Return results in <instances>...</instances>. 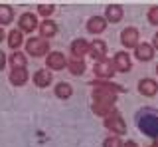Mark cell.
I'll return each mask as SVG.
<instances>
[{"label": "cell", "instance_id": "obj_1", "mask_svg": "<svg viewBox=\"0 0 158 147\" xmlns=\"http://www.w3.org/2000/svg\"><path fill=\"white\" fill-rule=\"evenodd\" d=\"M135 125L142 135L150 137V139H158V107H140L135 114Z\"/></svg>", "mask_w": 158, "mask_h": 147}, {"label": "cell", "instance_id": "obj_2", "mask_svg": "<svg viewBox=\"0 0 158 147\" xmlns=\"http://www.w3.org/2000/svg\"><path fill=\"white\" fill-rule=\"evenodd\" d=\"M26 52L32 58H42L46 54H49V44L44 38H30L26 42Z\"/></svg>", "mask_w": 158, "mask_h": 147}, {"label": "cell", "instance_id": "obj_3", "mask_svg": "<svg viewBox=\"0 0 158 147\" xmlns=\"http://www.w3.org/2000/svg\"><path fill=\"white\" fill-rule=\"evenodd\" d=\"M36 28H40V24H38V16L34 12H24L18 18V30L22 34H32Z\"/></svg>", "mask_w": 158, "mask_h": 147}, {"label": "cell", "instance_id": "obj_4", "mask_svg": "<svg viewBox=\"0 0 158 147\" xmlns=\"http://www.w3.org/2000/svg\"><path fill=\"white\" fill-rule=\"evenodd\" d=\"M46 68L49 72H61L67 68V60L61 52H49L46 56Z\"/></svg>", "mask_w": 158, "mask_h": 147}, {"label": "cell", "instance_id": "obj_5", "mask_svg": "<svg viewBox=\"0 0 158 147\" xmlns=\"http://www.w3.org/2000/svg\"><path fill=\"white\" fill-rule=\"evenodd\" d=\"M138 38H140V34H138V30H136L135 26H128V28H125V30L121 32V44L125 48H128V50H131V48L135 50L138 44H140V42H138Z\"/></svg>", "mask_w": 158, "mask_h": 147}, {"label": "cell", "instance_id": "obj_6", "mask_svg": "<svg viewBox=\"0 0 158 147\" xmlns=\"http://www.w3.org/2000/svg\"><path fill=\"white\" fill-rule=\"evenodd\" d=\"M113 66H115V72L127 74L132 70V60L128 56V52H117L115 58H113Z\"/></svg>", "mask_w": 158, "mask_h": 147}, {"label": "cell", "instance_id": "obj_7", "mask_svg": "<svg viewBox=\"0 0 158 147\" xmlns=\"http://www.w3.org/2000/svg\"><path fill=\"white\" fill-rule=\"evenodd\" d=\"M107 44L103 40H93L91 44H89V56L93 58L95 62H101V60H107Z\"/></svg>", "mask_w": 158, "mask_h": 147}, {"label": "cell", "instance_id": "obj_8", "mask_svg": "<svg viewBox=\"0 0 158 147\" xmlns=\"http://www.w3.org/2000/svg\"><path fill=\"white\" fill-rule=\"evenodd\" d=\"M154 48H152V44L148 42H140L138 46L135 48V58L138 62H152L154 60Z\"/></svg>", "mask_w": 158, "mask_h": 147}, {"label": "cell", "instance_id": "obj_9", "mask_svg": "<svg viewBox=\"0 0 158 147\" xmlns=\"http://www.w3.org/2000/svg\"><path fill=\"white\" fill-rule=\"evenodd\" d=\"M93 72H95L97 78H109L115 76V66H113V60H101V62H95V68H93Z\"/></svg>", "mask_w": 158, "mask_h": 147}, {"label": "cell", "instance_id": "obj_10", "mask_svg": "<svg viewBox=\"0 0 158 147\" xmlns=\"http://www.w3.org/2000/svg\"><path fill=\"white\" fill-rule=\"evenodd\" d=\"M138 94L144 96V97H154L158 94L156 80H152V78H142V80L138 82Z\"/></svg>", "mask_w": 158, "mask_h": 147}, {"label": "cell", "instance_id": "obj_11", "mask_svg": "<svg viewBox=\"0 0 158 147\" xmlns=\"http://www.w3.org/2000/svg\"><path fill=\"white\" fill-rule=\"evenodd\" d=\"M123 16H125V10H123L121 4H107V8H105V20H107V24L109 22H111V24H118L123 20Z\"/></svg>", "mask_w": 158, "mask_h": 147}, {"label": "cell", "instance_id": "obj_12", "mask_svg": "<svg viewBox=\"0 0 158 147\" xmlns=\"http://www.w3.org/2000/svg\"><path fill=\"white\" fill-rule=\"evenodd\" d=\"M107 30V20L105 16H91L87 20V32L93 34V36H99Z\"/></svg>", "mask_w": 158, "mask_h": 147}, {"label": "cell", "instance_id": "obj_13", "mask_svg": "<svg viewBox=\"0 0 158 147\" xmlns=\"http://www.w3.org/2000/svg\"><path fill=\"white\" fill-rule=\"evenodd\" d=\"M32 82H34V86H36V87H48L53 82V74L49 72L48 68H42V70L34 72Z\"/></svg>", "mask_w": 158, "mask_h": 147}, {"label": "cell", "instance_id": "obj_14", "mask_svg": "<svg viewBox=\"0 0 158 147\" xmlns=\"http://www.w3.org/2000/svg\"><path fill=\"white\" fill-rule=\"evenodd\" d=\"M105 127H107V129H111V131H115L117 135L127 133V125H125V121H123V117L118 115V114L109 115L107 119H105Z\"/></svg>", "mask_w": 158, "mask_h": 147}, {"label": "cell", "instance_id": "obj_15", "mask_svg": "<svg viewBox=\"0 0 158 147\" xmlns=\"http://www.w3.org/2000/svg\"><path fill=\"white\" fill-rule=\"evenodd\" d=\"M69 52H71L73 58H77V60H83V56L89 54V42L83 40V38H77V40L71 42V46H69Z\"/></svg>", "mask_w": 158, "mask_h": 147}, {"label": "cell", "instance_id": "obj_16", "mask_svg": "<svg viewBox=\"0 0 158 147\" xmlns=\"http://www.w3.org/2000/svg\"><path fill=\"white\" fill-rule=\"evenodd\" d=\"M40 38H44V40H49V38H53V36H57V30H59V26L53 20H42V24H40Z\"/></svg>", "mask_w": 158, "mask_h": 147}, {"label": "cell", "instance_id": "obj_17", "mask_svg": "<svg viewBox=\"0 0 158 147\" xmlns=\"http://www.w3.org/2000/svg\"><path fill=\"white\" fill-rule=\"evenodd\" d=\"M28 70L26 68H12L8 74V80H10V84L12 86H24L28 82Z\"/></svg>", "mask_w": 158, "mask_h": 147}, {"label": "cell", "instance_id": "obj_18", "mask_svg": "<svg viewBox=\"0 0 158 147\" xmlns=\"http://www.w3.org/2000/svg\"><path fill=\"white\" fill-rule=\"evenodd\" d=\"M53 94H56L57 100H69L73 96V87L67 82H57L56 87H53Z\"/></svg>", "mask_w": 158, "mask_h": 147}, {"label": "cell", "instance_id": "obj_19", "mask_svg": "<svg viewBox=\"0 0 158 147\" xmlns=\"http://www.w3.org/2000/svg\"><path fill=\"white\" fill-rule=\"evenodd\" d=\"M6 40H8V46H10V50H14L16 52L20 46L24 44V34L18 30V28H14V30H10V34L6 36Z\"/></svg>", "mask_w": 158, "mask_h": 147}, {"label": "cell", "instance_id": "obj_20", "mask_svg": "<svg viewBox=\"0 0 158 147\" xmlns=\"http://www.w3.org/2000/svg\"><path fill=\"white\" fill-rule=\"evenodd\" d=\"M67 70L71 76H83L85 74V62L83 60H77V58H73V60H67Z\"/></svg>", "mask_w": 158, "mask_h": 147}, {"label": "cell", "instance_id": "obj_21", "mask_svg": "<svg viewBox=\"0 0 158 147\" xmlns=\"http://www.w3.org/2000/svg\"><path fill=\"white\" fill-rule=\"evenodd\" d=\"M12 20H14V8L8 4H0V28L8 26Z\"/></svg>", "mask_w": 158, "mask_h": 147}, {"label": "cell", "instance_id": "obj_22", "mask_svg": "<svg viewBox=\"0 0 158 147\" xmlns=\"http://www.w3.org/2000/svg\"><path fill=\"white\" fill-rule=\"evenodd\" d=\"M8 62H10V66H12V68H26L28 58H26V54H24V52H18V50H16V52L10 54Z\"/></svg>", "mask_w": 158, "mask_h": 147}, {"label": "cell", "instance_id": "obj_23", "mask_svg": "<svg viewBox=\"0 0 158 147\" xmlns=\"http://www.w3.org/2000/svg\"><path fill=\"white\" fill-rule=\"evenodd\" d=\"M53 10H56V4H52V2H44V4H38V14L40 16H44L48 20L49 16L53 14Z\"/></svg>", "mask_w": 158, "mask_h": 147}, {"label": "cell", "instance_id": "obj_24", "mask_svg": "<svg viewBox=\"0 0 158 147\" xmlns=\"http://www.w3.org/2000/svg\"><path fill=\"white\" fill-rule=\"evenodd\" d=\"M146 18H148V22H150L152 26H158V6H152V8H148V12H146Z\"/></svg>", "mask_w": 158, "mask_h": 147}, {"label": "cell", "instance_id": "obj_25", "mask_svg": "<svg viewBox=\"0 0 158 147\" xmlns=\"http://www.w3.org/2000/svg\"><path fill=\"white\" fill-rule=\"evenodd\" d=\"M125 143H123L118 137H107L105 141H103V147H123Z\"/></svg>", "mask_w": 158, "mask_h": 147}, {"label": "cell", "instance_id": "obj_26", "mask_svg": "<svg viewBox=\"0 0 158 147\" xmlns=\"http://www.w3.org/2000/svg\"><path fill=\"white\" fill-rule=\"evenodd\" d=\"M6 62H8V58H6V54H4L2 50H0V72L6 68Z\"/></svg>", "mask_w": 158, "mask_h": 147}, {"label": "cell", "instance_id": "obj_27", "mask_svg": "<svg viewBox=\"0 0 158 147\" xmlns=\"http://www.w3.org/2000/svg\"><path fill=\"white\" fill-rule=\"evenodd\" d=\"M152 48H154V52H158V32L154 34V38H152Z\"/></svg>", "mask_w": 158, "mask_h": 147}, {"label": "cell", "instance_id": "obj_28", "mask_svg": "<svg viewBox=\"0 0 158 147\" xmlns=\"http://www.w3.org/2000/svg\"><path fill=\"white\" fill-rule=\"evenodd\" d=\"M4 38H6V34H4V30H2V28H0V42H2Z\"/></svg>", "mask_w": 158, "mask_h": 147}, {"label": "cell", "instance_id": "obj_29", "mask_svg": "<svg viewBox=\"0 0 158 147\" xmlns=\"http://www.w3.org/2000/svg\"><path fill=\"white\" fill-rule=\"evenodd\" d=\"M156 74H158V64H156Z\"/></svg>", "mask_w": 158, "mask_h": 147}]
</instances>
